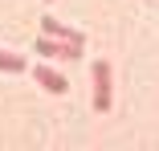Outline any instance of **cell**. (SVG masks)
<instances>
[{
	"label": "cell",
	"instance_id": "6da1fadb",
	"mask_svg": "<svg viewBox=\"0 0 159 151\" xmlns=\"http://www.w3.org/2000/svg\"><path fill=\"white\" fill-rule=\"evenodd\" d=\"M90 78H94V110L98 114H106L110 106H114V70H110V62H94V70H90Z\"/></svg>",
	"mask_w": 159,
	"mask_h": 151
},
{
	"label": "cell",
	"instance_id": "7a4b0ae2",
	"mask_svg": "<svg viewBox=\"0 0 159 151\" xmlns=\"http://www.w3.org/2000/svg\"><path fill=\"white\" fill-rule=\"evenodd\" d=\"M33 53H41V57H66V62H78V57L86 53V45H74V41H61V37H49V33H41L37 41H33Z\"/></svg>",
	"mask_w": 159,
	"mask_h": 151
},
{
	"label": "cell",
	"instance_id": "3957f363",
	"mask_svg": "<svg viewBox=\"0 0 159 151\" xmlns=\"http://www.w3.org/2000/svg\"><path fill=\"white\" fill-rule=\"evenodd\" d=\"M33 82H37L41 90H49V94H70V82H66V74H57L49 62L33 66Z\"/></svg>",
	"mask_w": 159,
	"mask_h": 151
},
{
	"label": "cell",
	"instance_id": "277c9868",
	"mask_svg": "<svg viewBox=\"0 0 159 151\" xmlns=\"http://www.w3.org/2000/svg\"><path fill=\"white\" fill-rule=\"evenodd\" d=\"M41 33H49V37H61V41H74V45H86V37L78 33V29L61 25L57 16H41Z\"/></svg>",
	"mask_w": 159,
	"mask_h": 151
},
{
	"label": "cell",
	"instance_id": "5b68a950",
	"mask_svg": "<svg viewBox=\"0 0 159 151\" xmlns=\"http://www.w3.org/2000/svg\"><path fill=\"white\" fill-rule=\"evenodd\" d=\"M25 70H29V62L20 53H4L0 49V74H25Z\"/></svg>",
	"mask_w": 159,
	"mask_h": 151
},
{
	"label": "cell",
	"instance_id": "8992f818",
	"mask_svg": "<svg viewBox=\"0 0 159 151\" xmlns=\"http://www.w3.org/2000/svg\"><path fill=\"white\" fill-rule=\"evenodd\" d=\"M45 4H53V0H45Z\"/></svg>",
	"mask_w": 159,
	"mask_h": 151
}]
</instances>
